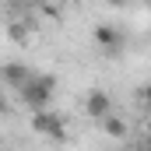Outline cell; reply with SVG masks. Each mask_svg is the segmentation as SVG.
Segmentation results:
<instances>
[{"label":"cell","mask_w":151,"mask_h":151,"mask_svg":"<svg viewBox=\"0 0 151 151\" xmlns=\"http://www.w3.org/2000/svg\"><path fill=\"white\" fill-rule=\"evenodd\" d=\"M21 102L32 109V113H39V109H49V102H53V91H56V77L53 74H32L21 88Z\"/></svg>","instance_id":"6da1fadb"},{"label":"cell","mask_w":151,"mask_h":151,"mask_svg":"<svg viewBox=\"0 0 151 151\" xmlns=\"http://www.w3.org/2000/svg\"><path fill=\"white\" fill-rule=\"evenodd\" d=\"M32 130L42 134V137H49V141H67V123H63V116L49 113V109L32 113Z\"/></svg>","instance_id":"7a4b0ae2"},{"label":"cell","mask_w":151,"mask_h":151,"mask_svg":"<svg viewBox=\"0 0 151 151\" xmlns=\"http://www.w3.org/2000/svg\"><path fill=\"white\" fill-rule=\"evenodd\" d=\"M91 39L102 46V53L109 56V60H116V56H123V46H127V35L119 32V28H113V25H95V32H91Z\"/></svg>","instance_id":"3957f363"},{"label":"cell","mask_w":151,"mask_h":151,"mask_svg":"<svg viewBox=\"0 0 151 151\" xmlns=\"http://www.w3.org/2000/svg\"><path fill=\"white\" fill-rule=\"evenodd\" d=\"M84 113L91 116V119H102V116L113 113V99H109L102 88H95V91H88V95H84Z\"/></svg>","instance_id":"277c9868"},{"label":"cell","mask_w":151,"mask_h":151,"mask_svg":"<svg viewBox=\"0 0 151 151\" xmlns=\"http://www.w3.org/2000/svg\"><path fill=\"white\" fill-rule=\"evenodd\" d=\"M28 77H32V70H28L25 63H4V67H0V81L11 84V88H21Z\"/></svg>","instance_id":"5b68a950"},{"label":"cell","mask_w":151,"mask_h":151,"mask_svg":"<svg viewBox=\"0 0 151 151\" xmlns=\"http://www.w3.org/2000/svg\"><path fill=\"white\" fill-rule=\"evenodd\" d=\"M99 123H102V130H106L109 137H127V119H119V116H116V113L102 116Z\"/></svg>","instance_id":"8992f818"},{"label":"cell","mask_w":151,"mask_h":151,"mask_svg":"<svg viewBox=\"0 0 151 151\" xmlns=\"http://www.w3.org/2000/svg\"><path fill=\"white\" fill-rule=\"evenodd\" d=\"M141 102H144V109L151 113V84H144V88H141Z\"/></svg>","instance_id":"52a82bcc"},{"label":"cell","mask_w":151,"mask_h":151,"mask_svg":"<svg viewBox=\"0 0 151 151\" xmlns=\"http://www.w3.org/2000/svg\"><path fill=\"white\" fill-rule=\"evenodd\" d=\"M7 113H11V102H7V95L0 91V116H7Z\"/></svg>","instance_id":"ba28073f"},{"label":"cell","mask_w":151,"mask_h":151,"mask_svg":"<svg viewBox=\"0 0 151 151\" xmlns=\"http://www.w3.org/2000/svg\"><path fill=\"white\" fill-rule=\"evenodd\" d=\"M144 134H148V137H151V116H148V123H144Z\"/></svg>","instance_id":"9c48e42d"},{"label":"cell","mask_w":151,"mask_h":151,"mask_svg":"<svg viewBox=\"0 0 151 151\" xmlns=\"http://www.w3.org/2000/svg\"><path fill=\"white\" fill-rule=\"evenodd\" d=\"M130 151H151V148H148V144H137V148H130Z\"/></svg>","instance_id":"30bf717a"},{"label":"cell","mask_w":151,"mask_h":151,"mask_svg":"<svg viewBox=\"0 0 151 151\" xmlns=\"http://www.w3.org/2000/svg\"><path fill=\"white\" fill-rule=\"evenodd\" d=\"M148 148H151V137H148Z\"/></svg>","instance_id":"8fae6325"}]
</instances>
